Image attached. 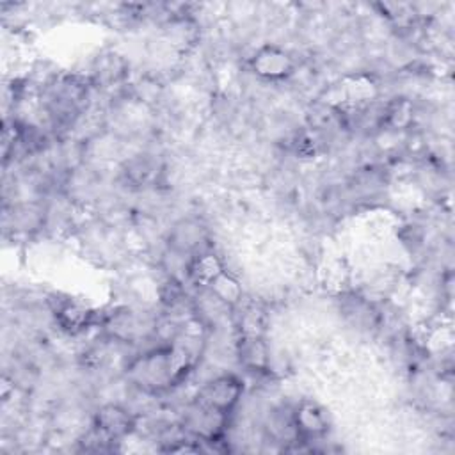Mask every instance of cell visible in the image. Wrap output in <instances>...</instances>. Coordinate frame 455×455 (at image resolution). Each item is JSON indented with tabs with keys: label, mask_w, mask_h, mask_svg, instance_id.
<instances>
[{
	"label": "cell",
	"mask_w": 455,
	"mask_h": 455,
	"mask_svg": "<svg viewBox=\"0 0 455 455\" xmlns=\"http://www.w3.org/2000/svg\"><path fill=\"white\" fill-rule=\"evenodd\" d=\"M251 71L265 82H281L291 76L295 60L288 50L279 44H261L249 59Z\"/></svg>",
	"instance_id": "2"
},
{
	"label": "cell",
	"mask_w": 455,
	"mask_h": 455,
	"mask_svg": "<svg viewBox=\"0 0 455 455\" xmlns=\"http://www.w3.org/2000/svg\"><path fill=\"white\" fill-rule=\"evenodd\" d=\"M243 395V380L235 373H220L201 386L194 400L231 416Z\"/></svg>",
	"instance_id": "1"
},
{
	"label": "cell",
	"mask_w": 455,
	"mask_h": 455,
	"mask_svg": "<svg viewBox=\"0 0 455 455\" xmlns=\"http://www.w3.org/2000/svg\"><path fill=\"white\" fill-rule=\"evenodd\" d=\"M52 313L57 327L69 336L82 334L98 323V313L91 306L71 297L57 299L52 304Z\"/></svg>",
	"instance_id": "3"
},
{
	"label": "cell",
	"mask_w": 455,
	"mask_h": 455,
	"mask_svg": "<svg viewBox=\"0 0 455 455\" xmlns=\"http://www.w3.org/2000/svg\"><path fill=\"white\" fill-rule=\"evenodd\" d=\"M158 167L156 164H153L148 158H133L128 162V167L124 171L126 180H130L133 185H148L149 181H153L158 176Z\"/></svg>",
	"instance_id": "8"
},
{
	"label": "cell",
	"mask_w": 455,
	"mask_h": 455,
	"mask_svg": "<svg viewBox=\"0 0 455 455\" xmlns=\"http://www.w3.org/2000/svg\"><path fill=\"white\" fill-rule=\"evenodd\" d=\"M187 277L201 288H208L222 272H226V267L222 259L213 251H199L190 256L185 267Z\"/></svg>",
	"instance_id": "6"
},
{
	"label": "cell",
	"mask_w": 455,
	"mask_h": 455,
	"mask_svg": "<svg viewBox=\"0 0 455 455\" xmlns=\"http://www.w3.org/2000/svg\"><path fill=\"white\" fill-rule=\"evenodd\" d=\"M291 419L297 439L300 441H316L327 435V412L313 400H302L300 403H297V407L291 409Z\"/></svg>",
	"instance_id": "5"
},
{
	"label": "cell",
	"mask_w": 455,
	"mask_h": 455,
	"mask_svg": "<svg viewBox=\"0 0 455 455\" xmlns=\"http://www.w3.org/2000/svg\"><path fill=\"white\" fill-rule=\"evenodd\" d=\"M236 354L247 370L263 371L268 368L270 352L259 334H242L236 343Z\"/></svg>",
	"instance_id": "7"
},
{
	"label": "cell",
	"mask_w": 455,
	"mask_h": 455,
	"mask_svg": "<svg viewBox=\"0 0 455 455\" xmlns=\"http://www.w3.org/2000/svg\"><path fill=\"white\" fill-rule=\"evenodd\" d=\"M137 419L126 407L119 403H105L96 409L92 427L112 441H121L135 430Z\"/></svg>",
	"instance_id": "4"
}]
</instances>
